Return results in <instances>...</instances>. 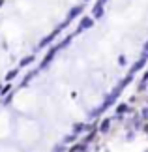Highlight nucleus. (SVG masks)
Wrapping results in <instances>:
<instances>
[{
  "mask_svg": "<svg viewBox=\"0 0 148 152\" xmlns=\"http://www.w3.org/2000/svg\"><path fill=\"white\" fill-rule=\"evenodd\" d=\"M105 2H107V0H98L96 4H99V6H105Z\"/></svg>",
  "mask_w": 148,
  "mask_h": 152,
  "instance_id": "nucleus-16",
  "label": "nucleus"
},
{
  "mask_svg": "<svg viewBox=\"0 0 148 152\" xmlns=\"http://www.w3.org/2000/svg\"><path fill=\"white\" fill-rule=\"evenodd\" d=\"M55 152H66V143L56 145V147H55Z\"/></svg>",
  "mask_w": 148,
  "mask_h": 152,
  "instance_id": "nucleus-14",
  "label": "nucleus"
},
{
  "mask_svg": "<svg viewBox=\"0 0 148 152\" xmlns=\"http://www.w3.org/2000/svg\"><path fill=\"white\" fill-rule=\"evenodd\" d=\"M86 128H88V126L85 124V122H77V124H73V133H77V135H79V133H82Z\"/></svg>",
  "mask_w": 148,
  "mask_h": 152,
  "instance_id": "nucleus-9",
  "label": "nucleus"
},
{
  "mask_svg": "<svg viewBox=\"0 0 148 152\" xmlns=\"http://www.w3.org/2000/svg\"><path fill=\"white\" fill-rule=\"evenodd\" d=\"M11 92V83H6V85H0V96H8Z\"/></svg>",
  "mask_w": 148,
  "mask_h": 152,
  "instance_id": "nucleus-11",
  "label": "nucleus"
},
{
  "mask_svg": "<svg viewBox=\"0 0 148 152\" xmlns=\"http://www.w3.org/2000/svg\"><path fill=\"white\" fill-rule=\"evenodd\" d=\"M86 2H90V0H86Z\"/></svg>",
  "mask_w": 148,
  "mask_h": 152,
  "instance_id": "nucleus-19",
  "label": "nucleus"
},
{
  "mask_svg": "<svg viewBox=\"0 0 148 152\" xmlns=\"http://www.w3.org/2000/svg\"><path fill=\"white\" fill-rule=\"evenodd\" d=\"M144 62H146V58H144V56H143V58H141V60H139V62H135V64H133V66H131V69H129V75H133L135 72H139V69H141V68H143V66H144Z\"/></svg>",
  "mask_w": 148,
  "mask_h": 152,
  "instance_id": "nucleus-6",
  "label": "nucleus"
},
{
  "mask_svg": "<svg viewBox=\"0 0 148 152\" xmlns=\"http://www.w3.org/2000/svg\"><path fill=\"white\" fill-rule=\"evenodd\" d=\"M56 51H58V47H56V45H55V47H51V49H49V53L45 55V58L41 60L39 68H47V66H49V64H51V60H52V58H55V55H56Z\"/></svg>",
  "mask_w": 148,
  "mask_h": 152,
  "instance_id": "nucleus-3",
  "label": "nucleus"
},
{
  "mask_svg": "<svg viewBox=\"0 0 148 152\" xmlns=\"http://www.w3.org/2000/svg\"><path fill=\"white\" fill-rule=\"evenodd\" d=\"M146 55H148V43L144 45V56H146Z\"/></svg>",
  "mask_w": 148,
  "mask_h": 152,
  "instance_id": "nucleus-17",
  "label": "nucleus"
},
{
  "mask_svg": "<svg viewBox=\"0 0 148 152\" xmlns=\"http://www.w3.org/2000/svg\"><path fill=\"white\" fill-rule=\"evenodd\" d=\"M111 128V118H103L101 120V124H99V133H107V130Z\"/></svg>",
  "mask_w": 148,
  "mask_h": 152,
  "instance_id": "nucleus-7",
  "label": "nucleus"
},
{
  "mask_svg": "<svg viewBox=\"0 0 148 152\" xmlns=\"http://www.w3.org/2000/svg\"><path fill=\"white\" fill-rule=\"evenodd\" d=\"M122 92H124V88H122V86H120V85H118V86H116V88H114V90H112V92H111V94H109L107 98H105V102H103V105H101V107H99V109H98V113H99V115H101V113H103V111H105V109H109V107H112V105H114V102L118 100V96H120V94H122Z\"/></svg>",
  "mask_w": 148,
  "mask_h": 152,
  "instance_id": "nucleus-1",
  "label": "nucleus"
},
{
  "mask_svg": "<svg viewBox=\"0 0 148 152\" xmlns=\"http://www.w3.org/2000/svg\"><path fill=\"white\" fill-rule=\"evenodd\" d=\"M82 11H85V6H82V4H77V6H73V8L69 10V13H68V21L75 19V17H77V15H81Z\"/></svg>",
  "mask_w": 148,
  "mask_h": 152,
  "instance_id": "nucleus-4",
  "label": "nucleus"
},
{
  "mask_svg": "<svg viewBox=\"0 0 148 152\" xmlns=\"http://www.w3.org/2000/svg\"><path fill=\"white\" fill-rule=\"evenodd\" d=\"M34 60H36V56H34V55H28V56H25V58H23V60L19 62V68H25V66H30V64H32Z\"/></svg>",
  "mask_w": 148,
  "mask_h": 152,
  "instance_id": "nucleus-8",
  "label": "nucleus"
},
{
  "mask_svg": "<svg viewBox=\"0 0 148 152\" xmlns=\"http://www.w3.org/2000/svg\"><path fill=\"white\" fill-rule=\"evenodd\" d=\"M4 2H6V0H0V8H2V6H4Z\"/></svg>",
  "mask_w": 148,
  "mask_h": 152,
  "instance_id": "nucleus-18",
  "label": "nucleus"
},
{
  "mask_svg": "<svg viewBox=\"0 0 148 152\" xmlns=\"http://www.w3.org/2000/svg\"><path fill=\"white\" fill-rule=\"evenodd\" d=\"M17 75H19V68H13V69H9L8 72V75H6V81H8V83H11V81H13Z\"/></svg>",
  "mask_w": 148,
  "mask_h": 152,
  "instance_id": "nucleus-10",
  "label": "nucleus"
},
{
  "mask_svg": "<svg viewBox=\"0 0 148 152\" xmlns=\"http://www.w3.org/2000/svg\"><path fill=\"white\" fill-rule=\"evenodd\" d=\"M128 111H129V105L128 103H120L116 107V115H124V113H128Z\"/></svg>",
  "mask_w": 148,
  "mask_h": 152,
  "instance_id": "nucleus-12",
  "label": "nucleus"
},
{
  "mask_svg": "<svg viewBox=\"0 0 148 152\" xmlns=\"http://www.w3.org/2000/svg\"><path fill=\"white\" fill-rule=\"evenodd\" d=\"M85 148H86V147H85V143H82V145H73V147L69 148L68 152H86Z\"/></svg>",
  "mask_w": 148,
  "mask_h": 152,
  "instance_id": "nucleus-13",
  "label": "nucleus"
},
{
  "mask_svg": "<svg viewBox=\"0 0 148 152\" xmlns=\"http://www.w3.org/2000/svg\"><path fill=\"white\" fill-rule=\"evenodd\" d=\"M94 17L92 15H85L82 19L79 21V26H77V32H82V30H86V28H92L94 26Z\"/></svg>",
  "mask_w": 148,
  "mask_h": 152,
  "instance_id": "nucleus-2",
  "label": "nucleus"
},
{
  "mask_svg": "<svg viewBox=\"0 0 148 152\" xmlns=\"http://www.w3.org/2000/svg\"><path fill=\"white\" fill-rule=\"evenodd\" d=\"M77 139V133H71V135H68L66 139H64V143H71V141H75Z\"/></svg>",
  "mask_w": 148,
  "mask_h": 152,
  "instance_id": "nucleus-15",
  "label": "nucleus"
},
{
  "mask_svg": "<svg viewBox=\"0 0 148 152\" xmlns=\"http://www.w3.org/2000/svg\"><path fill=\"white\" fill-rule=\"evenodd\" d=\"M92 17H94V19H99V17H103V6L94 4V8H92Z\"/></svg>",
  "mask_w": 148,
  "mask_h": 152,
  "instance_id": "nucleus-5",
  "label": "nucleus"
}]
</instances>
